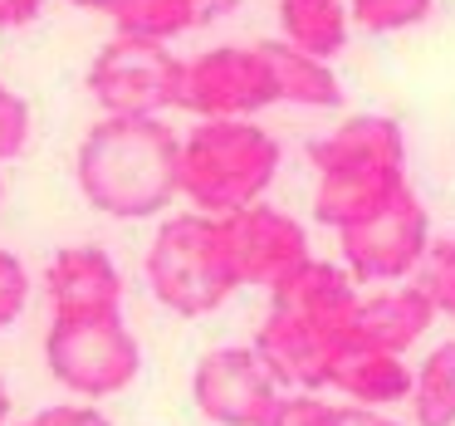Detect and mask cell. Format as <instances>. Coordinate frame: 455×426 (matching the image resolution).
I'll return each mask as SVG.
<instances>
[{
	"label": "cell",
	"mask_w": 455,
	"mask_h": 426,
	"mask_svg": "<svg viewBox=\"0 0 455 426\" xmlns=\"http://www.w3.org/2000/svg\"><path fill=\"white\" fill-rule=\"evenodd\" d=\"M357 279L343 265L308 260L304 269L269 289V309L259 318L255 353L269 363L279 387L289 392H318L328 387V373L353 343L357 328Z\"/></svg>",
	"instance_id": "6da1fadb"
},
{
	"label": "cell",
	"mask_w": 455,
	"mask_h": 426,
	"mask_svg": "<svg viewBox=\"0 0 455 426\" xmlns=\"http://www.w3.org/2000/svg\"><path fill=\"white\" fill-rule=\"evenodd\" d=\"M74 177L93 211L113 221H148L181 197V138L162 118L103 113L74 152Z\"/></svg>",
	"instance_id": "7a4b0ae2"
},
{
	"label": "cell",
	"mask_w": 455,
	"mask_h": 426,
	"mask_svg": "<svg viewBox=\"0 0 455 426\" xmlns=\"http://www.w3.org/2000/svg\"><path fill=\"white\" fill-rule=\"evenodd\" d=\"M308 162L318 172L314 216L328 230H347L357 221L392 206L406 187V133L387 113H357L338 123L318 142H308Z\"/></svg>",
	"instance_id": "3957f363"
},
{
	"label": "cell",
	"mask_w": 455,
	"mask_h": 426,
	"mask_svg": "<svg viewBox=\"0 0 455 426\" xmlns=\"http://www.w3.org/2000/svg\"><path fill=\"white\" fill-rule=\"evenodd\" d=\"M279 142L250 118H201L181 138V197L201 216H230L265 201L279 172Z\"/></svg>",
	"instance_id": "277c9868"
},
{
	"label": "cell",
	"mask_w": 455,
	"mask_h": 426,
	"mask_svg": "<svg viewBox=\"0 0 455 426\" xmlns=\"http://www.w3.org/2000/svg\"><path fill=\"white\" fill-rule=\"evenodd\" d=\"M142 275L157 304L181 318L216 314L240 289L226 260V240H220V216H201V211L162 221L142 260Z\"/></svg>",
	"instance_id": "5b68a950"
},
{
	"label": "cell",
	"mask_w": 455,
	"mask_h": 426,
	"mask_svg": "<svg viewBox=\"0 0 455 426\" xmlns=\"http://www.w3.org/2000/svg\"><path fill=\"white\" fill-rule=\"evenodd\" d=\"M44 367L79 402H99V397H113L123 387H132V377L142 373V348L132 338V328L123 324V314H113V318H50Z\"/></svg>",
	"instance_id": "8992f818"
},
{
	"label": "cell",
	"mask_w": 455,
	"mask_h": 426,
	"mask_svg": "<svg viewBox=\"0 0 455 426\" xmlns=\"http://www.w3.org/2000/svg\"><path fill=\"white\" fill-rule=\"evenodd\" d=\"M181 64L162 40L148 35H113L89 64V93L108 118H157L177 109Z\"/></svg>",
	"instance_id": "52a82bcc"
},
{
	"label": "cell",
	"mask_w": 455,
	"mask_h": 426,
	"mask_svg": "<svg viewBox=\"0 0 455 426\" xmlns=\"http://www.w3.org/2000/svg\"><path fill=\"white\" fill-rule=\"evenodd\" d=\"M431 216L416 201V191H402L392 206H382L377 216L357 221V226L338 230V255L343 269L357 285H406L416 279L426 250H431Z\"/></svg>",
	"instance_id": "ba28073f"
},
{
	"label": "cell",
	"mask_w": 455,
	"mask_h": 426,
	"mask_svg": "<svg viewBox=\"0 0 455 426\" xmlns=\"http://www.w3.org/2000/svg\"><path fill=\"white\" fill-rule=\"evenodd\" d=\"M279 103V84L265 44H216L181 64L177 109L191 118H250Z\"/></svg>",
	"instance_id": "9c48e42d"
},
{
	"label": "cell",
	"mask_w": 455,
	"mask_h": 426,
	"mask_svg": "<svg viewBox=\"0 0 455 426\" xmlns=\"http://www.w3.org/2000/svg\"><path fill=\"white\" fill-rule=\"evenodd\" d=\"M220 240H226V260L235 269L240 289H275L314 260L308 255V230L269 201L220 216Z\"/></svg>",
	"instance_id": "30bf717a"
},
{
	"label": "cell",
	"mask_w": 455,
	"mask_h": 426,
	"mask_svg": "<svg viewBox=\"0 0 455 426\" xmlns=\"http://www.w3.org/2000/svg\"><path fill=\"white\" fill-rule=\"evenodd\" d=\"M279 377L250 348H211L191 373V402L211 426H265L279 406Z\"/></svg>",
	"instance_id": "8fae6325"
},
{
	"label": "cell",
	"mask_w": 455,
	"mask_h": 426,
	"mask_svg": "<svg viewBox=\"0 0 455 426\" xmlns=\"http://www.w3.org/2000/svg\"><path fill=\"white\" fill-rule=\"evenodd\" d=\"M54 318H113L123 314V269L103 245H64L44 269Z\"/></svg>",
	"instance_id": "7c38bea8"
},
{
	"label": "cell",
	"mask_w": 455,
	"mask_h": 426,
	"mask_svg": "<svg viewBox=\"0 0 455 426\" xmlns=\"http://www.w3.org/2000/svg\"><path fill=\"white\" fill-rule=\"evenodd\" d=\"M435 304L426 299V289L416 279L406 285H387L382 294H367L357 304V328H353V343L367 348H382V353H402L411 343H421V334H431L435 324Z\"/></svg>",
	"instance_id": "4fadbf2b"
},
{
	"label": "cell",
	"mask_w": 455,
	"mask_h": 426,
	"mask_svg": "<svg viewBox=\"0 0 455 426\" xmlns=\"http://www.w3.org/2000/svg\"><path fill=\"white\" fill-rule=\"evenodd\" d=\"M328 387H338L357 406H396V402H411L416 367H406L402 353L347 343L343 358L333 363V373H328Z\"/></svg>",
	"instance_id": "5bb4252c"
},
{
	"label": "cell",
	"mask_w": 455,
	"mask_h": 426,
	"mask_svg": "<svg viewBox=\"0 0 455 426\" xmlns=\"http://www.w3.org/2000/svg\"><path fill=\"white\" fill-rule=\"evenodd\" d=\"M240 0H118L108 11V20L118 25V35H148V40H177L191 25H211L220 15H230Z\"/></svg>",
	"instance_id": "9a60e30c"
},
{
	"label": "cell",
	"mask_w": 455,
	"mask_h": 426,
	"mask_svg": "<svg viewBox=\"0 0 455 426\" xmlns=\"http://www.w3.org/2000/svg\"><path fill=\"white\" fill-rule=\"evenodd\" d=\"M265 54L279 84V103H294V109H338L343 103V84L328 60H314L289 40H265Z\"/></svg>",
	"instance_id": "2e32d148"
},
{
	"label": "cell",
	"mask_w": 455,
	"mask_h": 426,
	"mask_svg": "<svg viewBox=\"0 0 455 426\" xmlns=\"http://www.w3.org/2000/svg\"><path fill=\"white\" fill-rule=\"evenodd\" d=\"M347 25H353L347 0H279L284 40L314 60H338L347 50Z\"/></svg>",
	"instance_id": "e0dca14e"
},
{
	"label": "cell",
	"mask_w": 455,
	"mask_h": 426,
	"mask_svg": "<svg viewBox=\"0 0 455 426\" xmlns=\"http://www.w3.org/2000/svg\"><path fill=\"white\" fill-rule=\"evenodd\" d=\"M406 406H411L416 426H455V338L435 343L421 358Z\"/></svg>",
	"instance_id": "ac0fdd59"
},
{
	"label": "cell",
	"mask_w": 455,
	"mask_h": 426,
	"mask_svg": "<svg viewBox=\"0 0 455 426\" xmlns=\"http://www.w3.org/2000/svg\"><path fill=\"white\" fill-rule=\"evenodd\" d=\"M347 11L367 35H402L435 11V0H347Z\"/></svg>",
	"instance_id": "d6986e66"
},
{
	"label": "cell",
	"mask_w": 455,
	"mask_h": 426,
	"mask_svg": "<svg viewBox=\"0 0 455 426\" xmlns=\"http://www.w3.org/2000/svg\"><path fill=\"white\" fill-rule=\"evenodd\" d=\"M416 285L426 289V299L435 304V314L455 318V236L431 240L421 269H416Z\"/></svg>",
	"instance_id": "ffe728a7"
},
{
	"label": "cell",
	"mask_w": 455,
	"mask_h": 426,
	"mask_svg": "<svg viewBox=\"0 0 455 426\" xmlns=\"http://www.w3.org/2000/svg\"><path fill=\"white\" fill-rule=\"evenodd\" d=\"M25 304H30V269L20 255L0 250V328H11L25 314Z\"/></svg>",
	"instance_id": "44dd1931"
},
{
	"label": "cell",
	"mask_w": 455,
	"mask_h": 426,
	"mask_svg": "<svg viewBox=\"0 0 455 426\" xmlns=\"http://www.w3.org/2000/svg\"><path fill=\"white\" fill-rule=\"evenodd\" d=\"M25 142H30V103L0 84V162L20 157Z\"/></svg>",
	"instance_id": "7402d4cb"
},
{
	"label": "cell",
	"mask_w": 455,
	"mask_h": 426,
	"mask_svg": "<svg viewBox=\"0 0 455 426\" xmlns=\"http://www.w3.org/2000/svg\"><path fill=\"white\" fill-rule=\"evenodd\" d=\"M333 416H338V406L318 402L314 392H284L265 426H333Z\"/></svg>",
	"instance_id": "603a6c76"
},
{
	"label": "cell",
	"mask_w": 455,
	"mask_h": 426,
	"mask_svg": "<svg viewBox=\"0 0 455 426\" xmlns=\"http://www.w3.org/2000/svg\"><path fill=\"white\" fill-rule=\"evenodd\" d=\"M30 426H108V416L93 412L89 402H60V406H50V412H40Z\"/></svg>",
	"instance_id": "cb8c5ba5"
},
{
	"label": "cell",
	"mask_w": 455,
	"mask_h": 426,
	"mask_svg": "<svg viewBox=\"0 0 455 426\" xmlns=\"http://www.w3.org/2000/svg\"><path fill=\"white\" fill-rule=\"evenodd\" d=\"M333 426H402L396 416H387L382 406H357V402H343L333 416Z\"/></svg>",
	"instance_id": "d4e9b609"
},
{
	"label": "cell",
	"mask_w": 455,
	"mask_h": 426,
	"mask_svg": "<svg viewBox=\"0 0 455 426\" xmlns=\"http://www.w3.org/2000/svg\"><path fill=\"white\" fill-rule=\"evenodd\" d=\"M44 0H0V30H25L30 20H40Z\"/></svg>",
	"instance_id": "484cf974"
},
{
	"label": "cell",
	"mask_w": 455,
	"mask_h": 426,
	"mask_svg": "<svg viewBox=\"0 0 455 426\" xmlns=\"http://www.w3.org/2000/svg\"><path fill=\"white\" fill-rule=\"evenodd\" d=\"M69 5H79V11H103V15H108L118 0H69Z\"/></svg>",
	"instance_id": "4316f807"
},
{
	"label": "cell",
	"mask_w": 455,
	"mask_h": 426,
	"mask_svg": "<svg viewBox=\"0 0 455 426\" xmlns=\"http://www.w3.org/2000/svg\"><path fill=\"white\" fill-rule=\"evenodd\" d=\"M11 422V387H5V377H0V426Z\"/></svg>",
	"instance_id": "83f0119b"
},
{
	"label": "cell",
	"mask_w": 455,
	"mask_h": 426,
	"mask_svg": "<svg viewBox=\"0 0 455 426\" xmlns=\"http://www.w3.org/2000/svg\"><path fill=\"white\" fill-rule=\"evenodd\" d=\"M25 426H30V422H25Z\"/></svg>",
	"instance_id": "f1b7e54d"
}]
</instances>
